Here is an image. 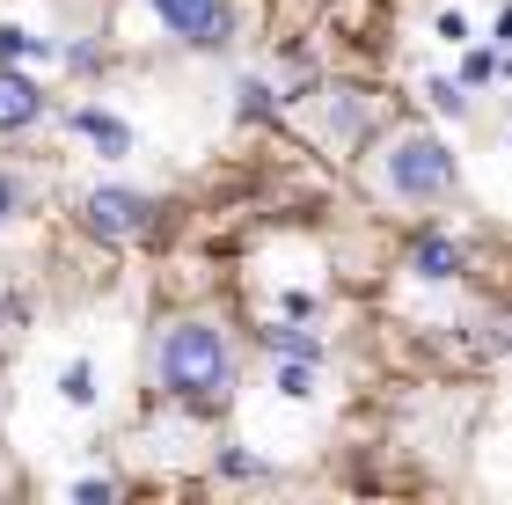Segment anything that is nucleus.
Instances as JSON below:
<instances>
[{"label":"nucleus","mask_w":512,"mask_h":505,"mask_svg":"<svg viewBox=\"0 0 512 505\" xmlns=\"http://www.w3.org/2000/svg\"><path fill=\"white\" fill-rule=\"evenodd\" d=\"M278 388H286V396H308L315 374H308V366H286V374H278Z\"/></svg>","instance_id":"10"},{"label":"nucleus","mask_w":512,"mask_h":505,"mask_svg":"<svg viewBox=\"0 0 512 505\" xmlns=\"http://www.w3.org/2000/svg\"><path fill=\"white\" fill-rule=\"evenodd\" d=\"M22 52H37V37H22V30H0V59H22Z\"/></svg>","instance_id":"11"},{"label":"nucleus","mask_w":512,"mask_h":505,"mask_svg":"<svg viewBox=\"0 0 512 505\" xmlns=\"http://www.w3.org/2000/svg\"><path fill=\"white\" fill-rule=\"evenodd\" d=\"M417 271H425V279H461V249L447 242V235H425L417 242V257H410Z\"/></svg>","instance_id":"6"},{"label":"nucleus","mask_w":512,"mask_h":505,"mask_svg":"<svg viewBox=\"0 0 512 505\" xmlns=\"http://www.w3.org/2000/svg\"><path fill=\"white\" fill-rule=\"evenodd\" d=\"M425 96H432L439 110H447V118H454V110H461V103H469V96H461V88H454V81H425Z\"/></svg>","instance_id":"9"},{"label":"nucleus","mask_w":512,"mask_h":505,"mask_svg":"<svg viewBox=\"0 0 512 505\" xmlns=\"http://www.w3.org/2000/svg\"><path fill=\"white\" fill-rule=\"evenodd\" d=\"M147 220H154V205L139 198V191H88V227L110 242H125V235H147Z\"/></svg>","instance_id":"4"},{"label":"nucleus","mask_w":512,"mask_h":505,"mask_svg":"<svg viewBox=\"0 0 512 505\" xmlns=\"http://www.w3.org/2000/svg\"><path fill=\"white\" fill-rule=\"evenodd\" d=\"M161 388L191 410H220L227 388H235V366H227V344L213 323H176L161 337Z\"/></svg>","instance_id":"1"},{"label":"nucleus","mask_w":512,"mask_h":505,"mask_svg":"<svg viewBox=\"0 0 512 505\" xmlns=\"http://www.w3.org/2000/svg\"><path fill=\"white\" fill-rule=\"evenodd\" d=\"M74 125H81V132H88V140H96V147H110V154H125V147H132V132H125V125H110L103 110H81Z\"/></svg>","instance_id":"7"},{"label":"nucleus","mask_w":512,"mask_h":505,"mask_svg":"<svg viewBox=\"0 0 512 505\" xmlns=\"http://www.w3.org/2000/svg\"><path fill=\"white\" fill-rule=\"evenodd\" d=\"M154 15L169 22L183 44H205V52H220V44L235 37V8H227V0H154Z\"/></svg>","instance_id":"3"},{"label":"nucleus","mask_w":512,"mask_h":505,"mask_svg":"<svg viewBox=\"0 0 512 505\" xmlns=\"http://www.w3.org/2000/svg\"><path fill=\"white\" fill-rule=\"evenodd\" d=\"M381 169H388V191L395 198H410V205H425V198H447L454 191V154L432 140V132H395L388 154H381Z\"/></svg>","instance_id":"2"},{"label":"nucleus","mask_w":512,"mask_h":505,"mask_svg":"<svg viewBox=\"0 0 512 505\" xmlns=\"http://www.w3.org/2000/svg\"><path fill=\"white\" fill-rule=\"evenodd\" d=\"M461 81H491V52H469V59H461Z\"/></svg>","instance_id":"12"},{"label":"nucleus","mask_w":512,"mask_h":505,"mask_svg":"<svg viewBox=\"0 0 512 505\" xmlns=\"http://www.w3.org/2000/svg\"><path fill=\"white\" fill-rule=\"evenodd\" d=\"M59 388H66V403H88V396H96V388H88V366H81V359L59 374Z\"/></svg>","instance_id":"8"},{"label":"nucleus","mask_w":512,"mask_h":505,"mask_svg":"<svg viewBox=\"0 0 512 505\" xmlns=\"http://www.w3.org/2000/svg\"><path fill=\"white\" fill-rule=\"evenodd\" d=\"M15 205H22V191H15V176H0V220H8Z\"/></svg>","instance_id":"13"},{"label":"nucleus","mask_w":512,"mask_h":505,"mask_svg":"<svg viewBox=\"0 0 512 505\" xmlns=\"http://www.w3.org/2000/svg\"><path fill=\"white\" fill-rule=\"evenodd\" d=\"M37 118H44V96L22 74L0 66V132H22V125H37Z\"/></svg>","instance_id":"5"}]
</instances>
